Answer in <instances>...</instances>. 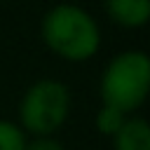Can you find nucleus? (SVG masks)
I'll use <instances>...</instances> for the list:
<instances>
[{
	"label": "nucleus",
	"instance_id": "1",
	"mask_svg": "<svg viewBox=\"0 0 150 150\" xmlns=\"http://www.w3.org/2000/svg\"><path fill=\"white\" fill-rule=\"evenodd\" d=\"M45 45L66 61H87L98 52L101 30L89 12L77 5H56L42 19Z\"/></svg>",
	"mask_w": 150,
	"mask_h": 150
},
{
	"label": "nucleus",
	"instance_id": "2",
	"mask_svg": "<svg viewBox=\"0 0 150 150\" xmlns=\"http://www.w3.org/2000/svg\"><path fill=\"white\" fill-rule=\"evenodd\" d=\"M150 91V59L143 52H122L101 75V101L131 112L141 108Z\"/></svg>",
	"mask_w": 150,
	"mask_h": 150
},
{
	"label": "nucleus",
	"instance_id": "3",
	"mask_svg": "<svg viewBox=\"0 0 150 150\" xmlns=\"http://www.w3.org/2000/svg\"><path fill=\"white\" fill-rule=\"evenodd\" d=\"M70 110V91L59 80H38L19 103L21 129L35 136H52L63 127Z\"/></svg>",
	"mask_w": 150,
	"mask_h": 150
},
{
	"label": "nucleus",
	"instance_id": "4",
	"mask_svg": "<svg viewBox=\"0 0 150 150\" xmlns=\"http://www.w3.org/2000/svg\"><path fill=\"white\" fill-rule=\"evenodd\" d=\"M105 12L122 28H141L150 19V0H105Z\"/></svg>",
	"mask_w": 150,
	"mask_h": 150
},
{
	"label": "nucleus",
	"instance_id": "5",
	"mask_svg": "<svg viewBox=\"0 0 150 150\" xmlns=\"http://www.w3.org/2000/svg\"><path fill=\"white\" fill-rule=\"evenodd\" d=\"M115 150H150V127L143 117L124 120V124L112 134Z\"/></svg>",
	"mask_w": 150,
	"mask_h": 150
},
{
	"label": "nucleus",
	"instance_id": "6",
	"mask_svg": "<svg viewBox=\"0 0 150 150\" xmlns=\"http://www.w3.org/2000/svg\"><path fill=\"white\" fill-rule=\"evenodd\" d=\"M127 120V112H122L120 108H112V105H101V110L96 112V129L105 136H112Z\"/></svg>",
	"mask_w": 150,
	"mask_h": 150
},
{
	"label": "nucleus",
	"instance_id": "7",
	"mask_svg": "<svg viewBox=\"0 0 150 150\" xmlns=\"http://www.w3.org/2000/svg\"><path fill=\"white\" fill-rule=\"evenodd\" d=\"M26 148V134L19 124L0 120V150H23Z\"/></svg>",
	"mask_w": 150,
	"mask_h": 150
},
{
	"label": "nucleus",
	"instance_id": "8",
	"mask_svg": "<svg viewBox=\"0 0 150 150\" xmlns=\"http://www.w3.org/2000/svg\"><path fill=\"white\" fill-rule=\"evenodd\" d=\"M23 150H66L56 138L52 136H35V141H26V148Z\"/></svg>",
	"mask_w": 150,
	"mask_h": 150
}]
</instances>
